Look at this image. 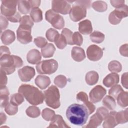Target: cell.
I'll return each instance as SVG.
<instances>
[{
	"label": "cell",
	"instance_id": "cell-3",
	"mask_svg": "<svg viewBox=\"0 0 128 128\" xmlns=\"http://www.w3.org/2000/svg\"><path fill=\"white\" fill-rule=\"evenodd\" d=\"M0 65L1 70L6 74H10L15 71L16 68H20L23 65V62L17 56L4 54L0 56Z\"/></svg>",
	"mask_w": 128,
	"mask_h": 128
},
{
	"label": "cell",
	"instance_id": "cell-31",
	"mask_svg": "<svg viewBox=\"0 0 128 128\" xmlns=\"http://www.w3.org/2000/svg\"><path fill=\"white\" fill-rule=\"evenodd\" d=\"M102 104L108 109L112 110L116 106V102L114 99L110 96H106L102 100Z\"/></svg>",
	"mask_w": 128,
	"mask_h": 128
},
{
	"label": "cell",
	"instance_id": "cell-40",
	"mask_svg": "<svg viewBox=\"0 0 128 128\" xmlns=\"http://www.w3.org/2000/svg\"><path fill=\"white\" fill-rule=\"evenodd\" d=\"M54 83L58 88H63L66 84L67 79L63 75H58L54 78Z\"/></svg>",
	"mask_w": 128,
	"mask_h": 128
},
{
	"label": "cell",
	"instance_id": "cell-38",
	"mask_svg": "<svg viewBox=\"0 0 128 128\" xmlns=\"http://www.w3.org/2000/svg\"><path fill=\"white\" fill-rule=\"evenodd\" d=\"M54 42L59 49H64L66 46L67 42L66 38L62 34H58Z\"/></svg>",
	"mask_w": 128,
	"mask_h": 128
},
{
	"label": "cell",
	"instance_id": "cell-23",
	"mask_svg": "<svg viewBox=\"0 0 128 128\" xmlns=\"http://www.w3.org/2000/svg\"><path fill=\"white\" fill-rule=\"evenodd\" d=\"M72 57L76 62H81L86 58L84 50L81 48L74 46L72 50Z\"/></svg>",
	"mask_w": 128,
	"mask_h": 128
},
{
	"label": "cell",
	"instance_id": "cell-55",
	"mask_svg": "<svg viewBox=\"0 0 128 128\" xmlns=\"http://www.w3.org/2000/svg\"><path fill=\"white\" fill-rule=\"evenodd\" d=\"M31 8H38L40 4V0H28Z\"/></svg>",
	"mask_w": 128,
	"mask_h": 128
},
{
	"label": "cell",
	"instance_id": "cell-53",
	"mask_svg": "<svg viewBox=\"0 0 128 128\" xmlns=\"http://www.w3.org/2000/svg\"><path fill=\"white\" fill-rule=\"evenodd\" d=\"M122 84L126 88L128 89V72H125L122 75Z\"/></svg>",
	"mask_w": 128,
	"mask_h": 128
},
{
	"label": "cell",
	"instance_id": "cell-50",
	"mask_svg": "<svg viewBox=\"0 0 128 128\" xmlns=\"http://www.w3.org/2000/svg\"><path fill=\"white\" fill-rule=\"evenodd\" d=\"M111 4L114 8H118L124 5V0H111L110 1Z\"/></svg>",
	"mask_w": 128,
	"mask_h": 128
},
{
	"label": "cell",
	"instance_id": "cell-8",
	"mask_svg": "<svg viewBox=\"0 0 128 128\" xmlns=\"http://www.w3.org/2000/svg\"><path fill=\"white\" fill-rule=\"evenodd\" d=\"M128 15V7L126 5L116 8L111 12L108 16V20L112 24H118L122 20V18H126Z\"/></svg>",
	"mask_w": 128,
	"mask_h": 128
},
{
	"label": "cell",
	"instance_id": "cell-36",
	"mask_svg": "<svg viewBox=\"0 0 128 128\" xmlns=\"http://www.w3.org/2000/svg\"><path fill=\"white\" fill-rule=\"evenodd\" d=\"M26 112L27 116L32 118H38L40 114V111L39 108L35 106H30L26 108Z\"/></svg>",
	"mask_w": 128,
	"mask_h": 128
},
{
	"label": "cell",
	"instance_id": "cell-44",
	"mask_svg": "<svg viewBox=\"0 0 128 128\" xmlns=\"http://www.w3.org/2000/svg\"><path fill=\"white\" fill-rule=\"evenodd\" d=\"M58 34V32L56 30L52 28H50L47 30L46 34V36L48 40L50 42H54L56 36Z\"/></svg>",
	"mask_w": 128,
	"mask_h": 128
},
{
	"label": "cell",
	"instance_id": "cell-35",
	"mask_svg": "<svg viewBox=\"0 0 128 128\" xmlns=\"http://www.w3.org/2000/svg\"><path fill=\"white\" fill-rule=\"evenodd\" d=\"M92 8L98 12H104L107 10L108 6L106 2L102 0H97L92 4Z\"/></svg>",
	"mask_w": 128,
	"mask_h": 128
},
{
	"label": "cell",
	"instance_id": "cell-9",
	"mask_svg": "<svg viewBox=\"0 0 128 128\" xmlns=\"http://www.w3.org/2000/svg\"><path fill=\"white\" fill-rule=\"evenodd\" d=\"M0 6L1 14L6 18H10L16 13L17 0H2Z\"/></svg>",
	"mask_w": 128,
	"mask_h": 128
},
{
	"label": "cell",
	"instance_id": "cell-10",
	"mask_svg": "<svg viewBox=\"0 0 128 128\" xmlns=\"http://www.w3.org/2000/svg\"><path fill=\"white\" fill-rule=\"evenodd\" d=\"M32 28L24 25H20L16 30V38L19 42L27 44L32 41Z\"/></svg>",
	"mask_w": 128,
	"mask_h": 128
},
{
	"label": "cell",
	"instance_id": "cell-34",
	"mask_svg": "<svg viewBox=\"0 0 128 128\" xmlns=\"http://www.w3.org/2000/svg\"><path fill=\"white\" fill-rule=\"evenodd\" d=\"M24 101V96L20 92L14 94L10 97V102L16 106L21 104Z\"/></svg>",
	"mask_w": 128,
	"mask_h": 128
},
{
	"label": "cell",
	"instance_id": "cell-20",
	"mask_svg": "<svg viewBox=\"0 0 128 128\" xmlns=\"http://www.w3.org/2000/svg\"><path fill=\"white\" fill-rule=\"evenodd\" d=\"M48 128H70L66 124L62 116L59 114H55Z\"/></svg>",
	"mask_w": 128,
	"mask_h": 128
},
{
	"label": "cell",
	"instance_id": "cell-51",
	"mask_svg": "<svg viewBox=\"0 0 128 128\" xmlns=\"http://www.w3.org/2000/svg\"><path fill=\"white\" fill-rule=\"evenodd\" d=\"M21 18H22L21 16L18 13V12H16V13L13 16H12L10 18H6L8 20L10 21V22H20Z\"/></svg>",
	"mask_w": 128,
	"mask_h": 128
},
{
	"label": "cell",
	"instance_id": "cell-47",
	"mask_svg": "<svg viewBox=\"0 0 128 128\" xmlns=\"http://www.w3.org/2000/svg\"><path fill=\"white\" fill-rule=\"evenodd\" d=\"M34 42L38 47L40 48H44L48 44L46 39L42 36H38L35 38L34 40Z\"/></svg>",
	"mask_w": 128,
	"mask_h": 128
},
{
	"label": "cell",
	"instance_id": "cell-32",
	"mask_svg": "<svg viewBox=\"0 0 128 128\" xmlns=\"http://www.w3.org/2000/svg\"><path fill=\"white\" fill-rule=\"evenodd\" d=\"M118 104L121 107H126L128 105V93L124 90L116 98Z\"/></svg>",
	"mask_w": 128,
	"mask_h": 128
},
{
	"label": "cell",
	"instance_id": "cell-19",
	"mask_svg": "<svg viewBox=\"0 0 128 128\" xmlns=\"http://www.w3.org/2000/svg\"><path fill=\"white\" fill-rule=\"evenodd\" d=\"M16 39L14 32L10 30H7L1 34V40L5 45H9L13 42Z\"/></svg>",
	"mask_w": 128,
	"mask_h": 128
},
{
	"label": "cell",
	"instance_id": "cell-37",
	"mask_svg": "<svg viewBox=\"0 0 128 128\" xmlns=\"http://www.w3.org/2000/svg\"><path fill=\"white\" fill-rule=\"evenodd\" d=\"M108 70L112 72H119L122 70V66L121 64L116 60L110 62L108 65Z\"/></svg>",
	"mask_w": 128,
	"mask_h": 128
},
{
	"label": "cell",
	"instance_id": "cell-11",
	"mask_svg": "<svg viewBox=\"0 0 128 128\" xmlns=\"http://www.w3.org/2000/svg\"><path fill=\"white\" fill-rule=\"evenodd\" d=\"M52 10L56 13L66 14L70 10V4L66 0H54L52 2Z\"/></svg>",
	"mask_w": 128,
	"mask_h": 128
},
{
	"label": "cell",
	"instance_id": "cell-54",
	"mask_svg": "<svg viewBox=\"0 0 128 128\" xmlns=\"http://www.w3.org/2000/svg\"><path fill=\"white\" fill-rule=\"evenodd\" d=\"M0 56H2L4 54H10V52L8 48L6 46H0Z\"/></svg>",
	"mask_w": 128,
	"mask_h": 128
},
{
	"label": "cell",
	"instance_id": "cell-7",
	"mask_svg": "<svg viewBox=\"0 0 128 128\" xmlns=\"http://www.w3.org/2000/svg\"><path fill=\"white\" fill-rule=\"evenodd\" d=\"M46 20L52 26L57 29L60 30L64 26V20L62 16L52 10H47L45 14Z\"/></svg>",
	"mask_w": 128,
	"mask_h": 128
},
{
	"label": "cell",
	"instance_id": "cell-22",
	"mask_svg": "<svg viewBox=\"0 0 128 128\" xmlns=\"http://www.w3.org/2000/svg\"><path fill=\"white\" fill-rule=\"evenodd\" d=\"M116 112L111 111L104 120L102 126L104 128H112L118 125L115 118Z\"/></svg>",
	"mask_w": 128,
	"mask_h": 128
},
{
	"label": "cell",
	"instance_id": "cell-5",
	"mask_svg": "<svg viewBox=\"0 0 128 128\" xmlns=\"http://www.w3.org/2000/svg\"><path fill=\"white\" fill-rule=\"evenodd\" d=\"M44 100L47 106L56 109L60 106V94L58 89L52 85L44 91Z\"/></svg>",
	"mask_w": 128,
	"mask_h": 128
},
{
	"label": "cell",
	"instance_id": "cell-28",
	"mask_svg": "<svg viewBox=\"0 0 128 128\" xmlns=\"http://www.w3.org/2000/svg\"><path fill=\"white\" fill-rule=\"evenodd\" d=\"M116 121L118 124H122L128 121V108L124 110L116 112L115 114Z\"/></svg>",
	"mask_w": 128,
	"mask_h": 128
},
{
	"label": "cell",
	"instance_id": "cell-42",
	"mask_svg": "<svg viewBox=\"0 0 128 128\" xmlns=\"http://www.w3.org/2000/svg\"><path fill=\"white\" fill-rule=\"evenodd\" d=\"M54 115V112L48 108H44L42 112V118L46 121L51 120Z\"/></svg>",
	"mask_w": 128,
	"mask_h": 128
},
{
	"label": "cell",
	"instance_id": "cell-14",
	"mask_svg": "<svg viewBox=\"0 0 128 128\" xmlns=\"http://www.w3.org/2000/svg\"><path fill=\"white\" fill-rule=\"evenodd\" d=\"M106 116L100 110L97 109L96 112L92 115L90 120L88 124L84 126V128H95L100 126L103 120H104Z\"/></svg>",
	"mask_w": 128,
	"mask_h": 128
},
{
	"label": "cell",
	"instance_id": "cell-33",
	"mask_svg": "<svg viewBox=\"0 0 128 128\" xmlns=\"http://www.w3.org/2000/svg\"><path fill=\"white\" fill-rule=\"evenodd\" d=\"M104 34L99 31H94L90 34V39L92 42L100 44L104 40Z\"/></svg>",
	"mask_w": 128,
	"mask_h": 128
},
{
	"label": "cell",
	"instance_id": "cell-12",
	"mask_svg": "<svg viewBox=\"0 0 128 128\" xmlns=\"http://www.w3.org/2000/svg\"><path fill=\"white\" fill-rule=\"evenodd\" d=\"M106 93V90L100 85L94 86L90 92V102L96 103L100 102Z\"/></svg>",
	"mask_w": 128,
	"mask_h": 128
},
{
	"label": "cell",
	"instance_id": "cell-48",
	"mask_svg": "<svg viewBox=\"0 0 128 128\" xmlns=\"http://www.w3.org/2000/svg\"><path fill=\"white\" fill-rule=\"evenodd\" d=\"M6 74L3 70H0V88L6 86L7 84L8 78Z\"/></svg>",
	"mask_w": 128,
	"mask_h": 128
},
{
	"label": "cell",
	"instance_id": "cell-21",
	"mask_svg": "<svg viewBox=\"0 0 128 128\" xmlns=\"http://www.w3.org/2000/svg\"><path fill=\"white\" fill-rule=\"evenodd\" d=\"M78 30L83 34H88L92 31L91 22L88 20H85L80 22L78 24Z\"/></svg>",
	"mask_w": 128,
	"mask_h": 128
},
{
	"label": "cell",
	"instance_id": "cell-16",
	"mask_svg": "<svg viewBox=\"0 0 128 128\" xmlns=\"http://www.w3.org/2000/svg\"><path fill=\"white\" fill-rule=\"evenodd\" d=\"M76 100L78 102H81L83 103V105L87 108L89 115L94 112L96 107L92 102L88 101V96L86 92H79L76 95Z\"/></svg>",
	"mask_w": 128,
	"mask_h": 128
},
{
	"label": "cell",
	"instance_id": "cell-26",
	"mask_svg": "<svg viewBox=\"0 0 128 128\" xmlns=\"http://www.w3.org/2000/svg\"><path fill=\"white\" fill-rule=\"evenodd\" d=\"M85 80L88 84L90 86L94 85L98 82V74L96 71H90L86 74Z\"/></svg>",
	"mask_w": 128,
	"mask_h": 128
},
{
	"label": "cell",
	"instance_id": "cell-49",
	"mask_svg": "<svg viewBox=\"0 0 128 128\" xmlns=\"http://www.w3.org/2000/svg\"><path fill=\"white\" fill-rule=\"evenodd\" d=\"M8 20L4 16H0V30H1V34L2 33V30H5L7 28L8 25Z\"/></svg>",
	"mask_w": 128,
	"mask_h": 128
},
{
	"label": "cell",
	"instance_id": "cell-56",
	"mask_svg": "<svg viewBox=\"0 0 128 128\" xmlns=\"http://www.w3.org/2000/svg\"><path fill=\"white\" fill-rule=\"evenodd\" d=\"M6 120V115L4 112H0V124L2 125L3 124L5 123Z\"/></svg>",
	"mask_w": 128,
	"mask_h": 128
},
{
	"label": "cell",
	"instance_id": "cell-52",
	"mask_svg": "<svg viewBox=\"0 0 128 128\" xmlns=\"http://www.w3.org/2000/svg\"><path fill=\"white\" fill-rule=\"evenodd\" d=\"M120 54L124 56H128V44H126L122 45L120 48Z\"/></svg>",
	"mask_w": 128,
	"mask_h": 128
},
{
	"label": "cell",
	"instance_id": "cell-1",
	"mask_svg": "<svg viewBox=\"0 0 128 128\" xmlns=\"http://www.w3.org/2000/svg\"><path fill=\"white\" fill-rule=\"evenodd\" d=\"M88 116V110L83 104H72L66 110L67 118L70 123L74 125L83 126L86 123Z\"/></svg>",
	"mask_w": 128,
	"mask_h": 128
},
{
	"label": "cell",
	"instance_id": "cell-18",
	"mask_svg": "<svg viewBox=\"0 0 128 128\" xmlns=\"http://www.w3.org/2000/svg\"><path fill=\"white\" fill-rule=\"evenodd\" d=\"M42 56L40 52L36 49L30 50L26 56L27 61L32 64H38L41 60Z\"/></svg>",
	"mask_w": 128,
	"mask_h": 128
},
{
	"label": "cell",
	"instance_id": "cell-2",
	"mask_svg": "<svg viewBox=\"0 0 128 128\" xmlns=\"http://www.w3.org/2000/svg\"><path fill=\"white\" fill-rule=\"evenodd\" d=\"M18 92L22 94L30 104L32 105H38L44 102L43 92L33 86L22 84L19 87Z\"/></svg>",
	"mask_w": 128,
	"mask_h": 128
},
{
	"label": "cell",
	"instance_id": "cell-30",
	"mask_svg": "<svg viewBox=\"0 0 128 128\" xmlns=\"http://www.w3.org/2000/svg\"><path fill=\"white\" fill-rule=\"evenodd\" d=\"M18 6V10L22 14H27L32 9L28 0H19Z\"/></svg>",
	"mask_w": 128,
	"mask_h": 128
},
{
	"label": "cell",
	"instance_id": "cell-46",
	"mask_svg": "<svg viewBox=\"0 0 128 128\" xmlns=\"http://www.w3.org/2000/svg\"><path fill=\"white\" fill-rule=\"evenodd\" d=\"M72 42L74 44L81 46L83 42V38L78 32H75L72 34Z\"/></svg>",
	"mask_w": 128,
	"mask_h": 128
},
{
	"label": "cell",
	"instance_id": "cell-4",
	"mask_svg": "<svg viewBox=\"0 0 128 128\" xmlns=\"http://www.w3.org/2000/svg\"><path fill=\"white\" fill-rule=\"evenodd\" d=\"M74 4L70 8L69 15L70 19L75 22L84 18L86 15V8H90L91 2L89 0L68 1Z\"/></svg>",
	"mask_w": 128,
	"mask_h": 128
},
{
	"label": "cell",
	"instance_id": "cell-17",
	"mask_svg": "<svg viewBox=\"0 0 128 128\" xmlns=\"http://www.w3.org/2000/svg\"><path fill=\"white\" fill-rule=\"evenodd\" d=\"M119 75L116 72H112L108 74L103 80V84L108 88L116 84L119 82Z\"/></svg>",
	"mask_w": 128,
	"mask_h": 128
},
{
	"label": "cell",
	"instance_id": "cell-27",
	"mask_svg": "<svg viewBox=\"0 0 128 128\" xmlns=\"http://www.w3.org/2000/svg\"><path fill=\"white\" fill-rule=\"evenodd\" d=\"M56 50V48L54 45L52 44H47L44 48L41 49L42 56L46 58L52 57Z\"/></svg>",
	"mask_w": 128,
	"mask_h": 128
},
{
	"label": "cell",
	"instance_id": "cell-41",
	"mask_svg": "<svg viewBox=\"0 0 128 128\" xmlns=\"http://www.w3.org/2000/svg\"><path fill=\"white\" fill-rule=\"evenodd\" d=\"M62 34L66 38L67 44H70V45L74 44L73 42H72L73 33L70 30L67 28H64L62 32Z\"/></svg>",
	"mask_w": 128,
	"mask_h": 128
},
{
	"label": "cell",
	"instance_id": "cell-29",
	"mask_svg": "<svg viewBox=\"0 0 128 128\" xmlns=\"http://www.w3.org/2000/svg\"><path fill=\"white\" fill-rule=\"evenodd\" d=\"M30 13V16L34 22H38L42 20V12L38 8H32Z\"/></svg>",
	"mask_w": 128,
	"mask_h": 128
},
{
	"label": "cell",
	"instance_id": "cell-24",
	"mask_svg": "<svg viewBox=\"0 0 128 128\" xmlns=\"http://www.w3.org/2000/svg\"><path fill=\"white\" fill-rule=\"evenodd\" d=\"M36 84L40 89L46 88L50 84V80L49 77L44 75H38L34 80Z\"/></svg>",
	"mask_w": 128,
	"mask_h": 128
},
{
	"label": "cell",
	"instance_id": "cell-25",
	"mask_svg": "<svg viewBox=\"0 0 128 128\" xmlns=\"http://www.w3.org/2000/svg\"><path fill=\"white\" fill-rule=\"evenodd\" d=\"M10 94L9 90L6 86L0 88V106L2 108H4L5 106L9 102Z\"/></svg>",
	"mask_w": 128,
	"mask_h": 128
},
{
	"label": "cell",
	"instance_id": "cell-45",
	"mask_svg": "<svg viewBox=\"0 0 128 128\" xmlns=\"http://www.w3.org/2000/svg\"><path fill=\"white\" fill-rule=\"evenodd\" d=\"M20 25L28 26L32 28L34 26V22L30 16L26 15L21 18L20 21Z\"/></svg>",
	"mask_w": 128,
	"mask_h": 128
},
{
	"label": "cell",
	"instance_id": "cell-6",
	"mask_svg": "<svg viewBox=\"0 0 128 128\" xmlns=\"http://www.w3.org/2000/svg\"><path fill=\"white\" fill-rule=\"evenodd\" d=\"M36 68L38 74H51L57 70L58 63L54 59L46 60L38 62Z\"/></svg>",
	"mask_w": 128,
	"mask_h": 128
},
{
	"label": "cell",
	"instance_id": "cell-15",
	"mask_svg": "<svg viewBox=\"0 0 128 128\" xmlns=\"http://www.w3.org/2000/svg\"><path fill=\"white\" fill-rule=\"evenodd\" d=\"M18 74L20 80L24 82H28L31 80L35 75V70L30 66H25L18 70Z\"/></svg>",
	"mask_w": 128,
	"mask_h": 128
},
{
	"label": "cell",
	"instance_id": "cell-13",
	"mask_svg": "<svg viewBox=\"0 0 128 128\" xmlns=\"http://www.w3.org/2000/svg\"><path fill=\"white\" fill-rule=\"evenodd\" d=\"M88 58L92 61H98L102 56L103 50L96 44L90 46L86 50Z\"/></svg>",
	"mask_w": 128,
	"mask_h": 128
},
{
	"label": "cell",
	"instance_id": "cell-43",
	"mask_svg": "<svg viewBox=\"0 0 128 128\" xmlns=\"http://www.w3.org/2000/svg\"><path fill=\"white\" fill-rule=\"evenodd\" d=\"M4 110L7 114L10 116L16 114L18 111V106L13 105L10 102H8L4 107Z\"/></svg>",
	"mask_w": 128,
	"mask_h": 128
},
{
	"label": "cell",
	"instance_id": "cell-39",
	"mask_svg": "<svg viewBox=\"0 0 128 128\" xmlns=\"http://www.w3.org/2000/svg\"><path fill=\"white\" fill-rule=\"evenodd\" d=\"M124 90L121 86L116 84L112 86V88L108 91V94L114 99H116L118 96Z\"/></svg>",
	"mask_w": 128,
	"mask_h": 128
}]
</instances>
